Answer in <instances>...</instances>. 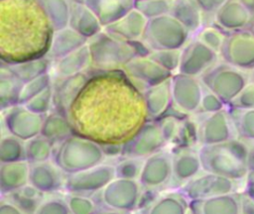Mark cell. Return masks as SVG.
Instances as JSON below:
<instances>
[{
    "mask_svg": "<svg viewBox=\"0 0 254 214\" xmlns=\"http://www.w3.org/2000/svg\"><path fill=\"white\" fill-rule=\"evenodd\" d=\"M67 118L73 134L102 147H122L149 120L143 92L122 69H89Z\"/></svg>",
    "mask_w": 254,
    "mask_h": 214,
    "instance_id": "obj_1",
    "label": "cell"
},
{
    "mask_svg": "<svg viewBox=\"0 0 254 214\" xmlns=\"http://www.w3.org/2000/svg\"><path fill=\"white\" fill-rule=\"evenodd\" d=\"M54 28L35 0L0 1V59L14 64L48 54Z\"/></svg>",
    "mask_w": 254,
    "mask_h": 214,
    "instance_id": "obj_2",
    "label": "cell"
},
{
    "mask_svg": "<svg viewBox=\"0 0 254 214\" xmlns=\"http://www.w3.org/2000/svg\"><path fill=\"white\" fill-rule=\"evenodd\" d=\"M249 152L250 147L239 138L219 144L200 146L198 149L203 171L236 181L247 178Z\"/></svg>",
    "mask_w": 254,
    "mask_h": 214,
    "instance_id": "obj_3",
    "label": "cell"
},
{
    "mask_svg": "<svg viewBox=\"0 0 254 214\" xmlns=\"http://www.w3.org/2000/svg\"><path fill=\"white\" fill-rule=\"evenodd\" d=\"M92 70L122 69L131 59L138 55H147L150 50L140 41H125L116 38L106 31L87 41Z\"/></svg>",
    "mask_w": 254,
    "mask_h": 214,
    "instance_id": "obj_4",
    "label": "cell"
},
{
    "mask_svg": "<svg viewBox=\"0 0 254 214\" xmlns=\"http://www.w3.org/2000/svg\"><path fill=\"white\" fill-rule=\"evenodd\" d=\"M106 154L101 145L85 137L72 134L55 148V162L65 174L75 173L105 161Z\"/></svg>",
    "mask_w": 254,
    "mask_h": 214,
    "instance_id": "obj_5",
    "label": "cell"
},
{
    "mask_svg": "<svg viewBox=\"0 0 254 214\" xmlns=\"http://www.w3.org/2000/svg\"><path fill=\"white\" fill-rule=\"evenodd\" d=\"M207 90L217 95L228 106L249 82L246 70L225 61H217L199 77Z\"/></svg>",
    "mask_w": 254,
    "mask_h": 214,
    "instance_id": "obj_6",
    "label": "cell"
},
{
    "mask_svg": "<svg viewBox=\"0 0 254 214\" xmlns=\"http://www.w3.org/2000/svg\"><path fill=\"white\" fill-rule=\"evenodd\" d=\"M188 30L172 15L167 14L147 22L142 42L151 51L181 50L190 39Z\"/></svg>",
    "mask_w": 254,
    "mask_h": 214,
    "instance_id": "obj_7",
    "label": "cell"
},
{
    "mask_svg": "<svg viewBox=\"0 0 254 214\" xmlns=\"http://www.w3.org/2000/svg\"><path fill=\"white\" fill-rule=\"evenodd\" d=\"M143 190L139 180L116 176L97 193L96 200L101 207L133 213L141 205Z\"/></svg>",
    "mask_w": 254,
    "mask_h": 214,
    "instance_id": "obj_8",
    "label": "cell"
},
{
    "mask_svg": "<svg viewBox=\"0 0 254 214\" xmlns=\"http://www.w3.org/2000/svg\"><path fill=\"white\" fill-rule=\"evenodd\" d=\"M115 177V163L104 161L90 168L66 174L64 190L67 193L92 196L99 193Z\"/></svg>",
    "mask_w": 254,
    "mask_h": 214,
    "instance_id": "obj_9",
    "label": "cell"
},
{
    "mask_svg": "<svg viewBox=\"0 0 254 214\" xmlns=\"http://www.w3.org/2000/svg\"><path fill=\"white\" fill-rule=\"evenodd\" d=\"M238 182L221 175L206 172L197 174L184 184L180 190L191 202L203 200L223 194L239 192Z\"/></svg>",
    "mask_w": 254,
    "mask_h": 214,
    "instance_id": "obj_10",
    "label": "cell"
},
{
    "mask_svg": "<svg viewBox=\"0 0 254 214\" xmlns=\"http://www.w3.org/2000/svg\"><path fill=\"white\" fill-rule=\"evenodd\" d=\"M221 59L242 70L254 69V35L249 29L228 33L219 53Z\"/></svg>",
    "mask_w": 254,
    "mask_h": 214,
    "instance_id": "obj_11",
    "label": "cell"
},
{
    "mask_svg": "<svg viewBox=\"0 0 254 214\" xmlns=\"http://www.w3.org/2000/svg\"><path fill=\"white\" fill-rule=\"evenodd\" d=\"M167 145L159 123L148 120L138 132L121 148L120 157L146 159Z\"/></svg>",
    "mask_w": 254,
    "mask_h": 214,
    "instance_id": "obj_12",
    "label": "cell"
},
{
    "mask_svg": "<svg viewBox=\"0 0 254 214\" xmlns=\"http://www.w3.org/2000/svg\"><path fill=\"white\" fill-rule=\"evenodd\" d=\"M173 105L186 115L199 109L204 87L198 77L176 72L171 77Z\"/></svg>",
    "mask_w": 254,
    "mask_h": 214,
    "instance_id": "obj_13",
    "label": "cell"
},
{
    "mask_svg": "<svg viewBox=\"0 0 254 214\" xmlns=\"http://www.w3.org/2000/svg\"><path fill=\"white\" fill-rule=\"evenodd\" d=\"M3 124L8 134L26 142L41 134L43 115L36 114L23 104H17L4 111Z\"/></svg>",
    "mask_w": 254,
    "mask_h": 214,
    "instance_id": "obj_14",
    "label": "cell"
},
{
    "mask_svg": "<svg viewBox=\"0 0 254 214\" xmlns=\"http://www.w3.org/2000/svg\"><path fill=\"white\" fill-rule=\"evenodd\" d=\"M219 54L197 39H190L182 48L179 73L200 77L218 61Z\"/></svg>",
    "mask_w": 254,
    "mask_h": 214,
    "instance_id": "obj_15",
    "label": "cell"
},
{
    "mask_svg": "<svg viewBox=\"0 0 254 214\" xmlns=\"http://www.w3.org/2000/svg\"><path fill=\"white\" fill-rule=\"evenodd\" d=\"M173 155L161 150L144 160L139 182L144 190H157L171 183Z\"/></svg>",
    "mask_w": 254,
    "mask_h": 214,
    "instance_id": "obj_16",
    "label": "cell"
},
{
    "mask_svg": "<svg viewBox=\"0 0 254 214\" xmlns=\"http://www.w3.org/2000/svg\"><path fill=\"white\" fill-rule=\"evenodd\" d=\"M122 70L142 92L149 87L170 79L173 75L154 61L148 54L134 57Z\"/></svg>",
    "mask_w": 254,
    "mask_h": 214,
    "instance_id": "obj_17",
    "label": "cell"
},
{
    "mask_svg": "<svg viewBox=\"0 0 254 214\" xmlns=\"http://www.w3.org/2000/svg\"><path fill=\"white\" fill-rule=\"evenodd\" d=\"M197 138L200 146L219 144L236 138L228 110L225 108L204 115L203 119L197 124Z\"/></svg>",
    "mask_w": 254,
    "mask_h": 214,
    "instance_id": "obj_18",
    "label": "cell"
},
{
    "mask_svg": "<svg viewBox=\"0 0 254 214\" xmlns=\"http://www.w3.org/2000/svg\"><path fill=\"white\" fill-rule=\"evenodd\" d=\"M173 155L171 185L180 189L202 170L198 150L192 147L178 148Z\"/></svg>",
    "mask_w": 254,
    "mask_h": 214,
    "instance_id": "obj_19",
    "label": "cell"
},
{
    "mask_svg": "<svg viewBox=\"0 0 254 214\" xmlns=\"http://www.w3.org/2000/svg\"><path fill=\"white\" fill-rule=\"evenodd\" d=\"M65 173L54 160L31 164L29 184L43 194H52L64 189Z\"/></svg>",
    "mask_w": 254,
    "mask_h": 214,
    "instance_id": "obj_20",
    "label": "cell"
},
{
    "mask_svg": "<svg viewBox=\"0 0 254 214\" xmlns=\"http://www.w3.org/2000/svg\"><path fill=\"white\" fill-rule=\"evenodd\" d=\"M88 76L89 69L69 77L53 78L54 110L67 117L72 102L82 89Z\"/></svg>",
    "mask_w": 254,
    "mask_h": 214,
    "instance_id": "obj_21",
    "label": "cell"
},
{
    "mask_svg": "<svg viewBox=\"0 0 254 214\" xmlns=\"http://www.w3.org/2000/svg\"><path fill=\"white\" fill-rule=\"evenodd\" d=\"M214 24L224 32L249 29L253 16L240 0H228L213 16Z\"/></svg>",
    "mask_w": 254,
    "mask_h": 214,
    "instance_id": "obj_22",
    "label": "cell"
},
{
    "mask_svg": "<svg viewBox=\"0 0 254 214\" xmlns=\"http://www.w3.org/2000/svg\"><path fill=\"white\" fill-rule=\"evenodd\" d=\"M139 214H190V201L180 189H176L154 198Z\"/></svg>",
    "mask_w": 254,
    "mask_h": 214,
    "instance_id": "obj_23",
    "label": "cell"
},
{
    "mask_svg": "<svg viewBox=\"0 0 254 214\" xmlns=\"http://www.w3.org/2000/svg\"><path fill=\"white\" fill-rule=\"evenodd\" d=\"M190 214H241V192L191 201Z\"/></svg>",
    "mask_w": 254,
    "mask_h": 214,
    "instance_id": "obj_24",
    "label": "cell"
},
{
    "mask_svg": "<svg viewBox=\"0 0 254 214\" xmlns=\"http://www.w3.org/2000/svg\"><path fill=\"white\" fill-rule=\"evenodd\" d=\"M148 19L137 9H132L125 16L105 27L103 30L110 35L125 41H140L144 35Z\"/></svg>",
    "mask_w": 254,
    "mask_h": 214,
    "instance_id": "obj_25",
    "label": "cell"
},
{
    "mask_svg": "<svg viewBox=\"0 0 254 214\" xmlns=\"http://www.w3.org/2000/svg\"><path fill=\"white\" fill-rule=\"evenodd\" d=\"M67 26L87 41L103 31V26L95 14L83 2L78 1H71Z\"/></svg>",
    "mask_w": 254,
    "mask_h": 214,
    "instance_id": "obj_26",
    "label": "cell"
},
{
    "mask_svg": "<svg viewBox=\"0 0 254 214\" xmlns=\"http://www.w3.org/2000/svg\"><path fill=\"white\" fill-rule=\"evenodd\" d=\"M31 164L27 160L0 164V190L2 196L10 195L29 184Z\"/></svg>",
    "mask_w": 254,
    "mask_h": 214,
    "instance_id": "obj_27",
    "label": "cell"
},
{
    "mask_svg": "<svg viewBox=\"0 0 254 214\" xmlns=\"http://www.w3.org/2000/svg\"><path fill=\"white\" fill-rule=\"evenodd\" d=\"M98 18L103 29L135 8L136 0H83Z\"/></svg>",
    "mask_w": 254,
    "mask_h": 214,
    "instance_id": "obj_28",
    "label": "cell"
},
{
    "mask_svg": "<svg viewBox=\"0 0 254 214\" xmlns=\"http://www.w3.org/2000/svg\"><path fill=\"white\" fill-rule=\"evenodd\" d=\"M144 101L149 120H157L162 117L172 106L171 78L143 91Z\"/></svg>",
    "mask_w": 254,
    "mask_h": 214,
    "instance_id": "obj_29",
    "label": "cell"
},
{
    "mask_svg": "<svg viewBox=\"0 0 254 214\" xmlns=\"http://www.w3.org/2000/svg\"><path fill=\"white\" fill-rule=\"evenodd\" d=\"M90 68V54L87 44L78 50L64 55V57L53 61V78H64Z\"/></svg>",
    "mask_w": 254,
    "mask_h": 214,
    "instance_id": "obj_30",
    "label": "cell"
},
{
    "mask_svg": "<svg viewBox=\"0 0 254 214\" xmlns=\"http://www.w3.org/2000/svg\"><path fill=\"white\" fill-rule=\"evenodd\" d=\"M87 44V40L66 26L54 32L48 56L53 60L60 59L64 55L78 50Z\"/></svg>",
    "mask_w": 254,
    "mask_h": 214,
    "instance_id": "obj_31",
    "label": "cell"
},
{
    "mask_svg": "<svg viewBox=\"0 0 254 214\" xmlns=\"http://www.w3.org/2000/svg\"><path fill=\"white\" fill-rule=\"evenodd\" d=\"M170 15L180 22L190 35L202 27V12L194 0H172Z\"/></svg>",
    "mask_w": 254,
    "mask_h": 214,
    "instance_id": "obj_32",
    "label": "cell"
},
{
    "mask_svg": "<svg viewBox=\"0 0 254 214\" xmlns=\"http://www.w3.org/2000/svg\"><path fill=\"white\" fill-rule=\"evenodd\" d=\"M72 134L73 131L70 122L65 115L53 110L44 117L40 135L51 141L55 146Z\"/></svg>",
    "mask_w": 254,
    "mask_h": 214,
    "instance_id": "obj_33",
    "label": "cell"
},
{
    "mask_svg": "<svg viewBox=\"0 0 254 214\" xmlns=\"http://www.w3.org/2000/svg\"><path fill=\"white\" fill-rule=\"evenodd\" d=\"M24 83L9 69L1 63L0 68V108L4 111L19 104L20 94Z\"/></svg>",
    "mask_w": 254,
    "mask_h": 214,
    "instance_id": "obj_34",
    "label": "cell"
},
{
    "mask_svg": "<svg viewBox=\"0 0 254 214\" xmlns=\"http://www.w3.org/2000/svg\"><path fill=\"white\" fill-rule=\"evenodd\" d=\"M6 65L23 83H26L41 75L51 72V69L53 68V60L48 55H45Z\"/></svg>",
    "mask_w": 254,
    "mask_h": 214,
    "instance_id": "obj_35",
    "label": "cell"
},
{
    "mask_svg": "<svg viewBox=\"0 0 254 214\" xmlns=\"http://www.w3.org/2000/svg\"><path fill=\"white\" fill-rule=\"evenodd\" d=\"M41 7L54 30L64 28L68 25L70 6L72 0H35Z\"/></svg>",
    "mask_w": 254,
    "mask_h": 214,
    "instance_id": "obj_36",
    "label": "cell"
},
{
    "mask_svg": "<svg viewBox=\"0 0 254 214\" xmlns=\"http://www.w3.org/2000/svg\"><path fill=\"white\" fill-rule=\"evenodd\" d=\"M56 146L43 137L38 135L25 142V158L30 164L40 163L53 160Z\"/></svg>",
    "mask_w": 254,
    "mask_h": 214,
    "instance_id": "obj_37",
    "label": "cell"
},
{
    "mask_svg": "<svg viewBox=\"0 0 254 214\" xmlns=\"http://www.w3.org/2000/svg\"><path fill=\"white\" fill-rule=\"evenodd\" d=\"M235 135L245 142H254V109L227 107Z\"/></svg>",
    "mask_w": 254,
    "mask_h": 214,
    "instance_id": "obj_38",
    "label": "cell"
},
{
    "mask_svg": "<svg viewBox=\"0 0 254 214\" xmlns=\"http://www.w3.org/2000/svg\"><path fill=\"white\" fill-rule=\"evenodd\" d=\"M20 160H26L25 142L8 133L3 135L0 141V162L5 163Z\"/></svg>",
    "mask_w": 254,
    "mask_h": 214,
    "instance_id": "obj_39",
    "label": "cell"
},
{
    "mask_svg": "<svg viewBox=\"0 0 254 214\" xmlns=\"http://www.w3.org/2000/svg\"><path fill=\"white\" fill-rule=\"evenodd\" d=\"M227 33L215 24L201 27L195 34V39L219 54Z\"/></svg>",
    "mask_w": 254,
    "mask_h": 214,
    "instance_id": "obj_40",
    "label": "cell"
},
{
    "mask_svg": "<svg viewBox=\"0 0 254 214\" xmlns=\"http://www.w3.org/2000/svg\"><path fill=\"white\" fill-rule=\"evenodd\" d=\"M64 197L71 214H94L100 208L99 203L92 196L67 193Z\"/></svg>",
    "mask_w": 254,
    "mask_h": 214,
    "instance_id": "obj_41",
    "label": "cell"
},
{
    "mask_svg": "<svg viewBox=\"0 0 254 214\" xmlns=\"http://www.w3.org/2000/svg\"><path fill=\"white\" fill-rule=\"evenodd\" d=\"M172 0H137L135 9H137L148 20L170 14Z\"/></svg>",
    "mask_w": 254,
    "mask_h": 214,
    "instance_id": "obj_42",
    "label": "cell"
},
{
    "mask_svg": "<svg viewBox=\"0 0 254 214\" xmlns=\"http://www.w3.org/2000/svg\"><path fill=\"white\" fill-rule=\"evenodd\" d=\"M181 50H156L149 53V56L164 69L172 74L178 72L181 62Z\"/></svg>",
    "mask_w": 254,
    "mask_h": 214,
    "instance_id": "obj_43",
    "label": "cell"
},
{
    "mask_svg": "<svg viewBox=\"0 0 254 214\" xmlns=\"http://www.w3.org/2000/svg\"><path fill=\"white\" fill-rule=\"evenodd\" d=\"M53 85V76L51 72L41 75L31 81L24 83L22 87V91L20 94L19 104H26L36 95L43 92L45 89Z\"/></svg>",
    "mask_w": 254,
    "mask_h": 214,
    "instance_id": "obj_44",
    "label": "cell"
},
{
    "mask_svg": "<svg viewBox=\"0 0 254 214\" xmlns=\"http://www.w3.org/2000/svg\"><path fill=\"white\" fill-rule=\"evenodd\" d=\"M32 112L46 116L54 109V89L53 85L36 95L26 104H24Z\"/></svg>",
    "mask_w": 254,
    "mask_h": 214,
    "instance_id": "obj_45",
    "label": "cell"
},
{
    "mask_svg": "<svg viewBox=\"0 0 254 214\" xmlns=\"http://www.w3.org/2000/svg\"><path fill=\"white\" fill-rule=\"evenodd\" d=\"M144 160L145 159L120 157V160L115 163L116 176L138 180Z\"/></svg>",
    "mask_w": 254,
    "mask_h": 214,
    "instance_id": "obj_46",
    "label": "cell"
},
{
    "mask_svg": "<svg viewBox=\"0 0 254 214\" xmlns=\"http://www.w3.org/2000/svg\"><path fill=\"white\" fill-rule=\"evenodd\" d=\"M33 214H71L65 197L50 196L43 198Z\"/></svg>",
    "mask_w": 254,
    "mask_h": 214,
    "instance_id": "obj_47",
    "label": "cell"
},
{
    "mask_svg": "<svg viewBox=\"0 0 254 214\" xmlns=\"http://www.w3.org/2000/svg\"><path fill=\"white\" fill-rule=\"evenodd\" d=\"M227 106L226 104L213 92L207 90L204 88L202 98L200 101L199 109L197 112L206 115V114H212L218 111H221L225 109Z\"/></svg>",
    "mask_w": 254,
    "mask_h": 214,
    "instance_id": "obj_48",
    "label": "cell"
},
{
    "mask_svg": "<svg viewBox=\"0 0 254 214\" xmlns=\"http://www.w3.org/2000/svg\"><path fill=\"white\" fill-rule=\"evenodd\" d=\"M227 107L235 109H254V81H249Z\"/></svg>",
    "mask_w": 254,
    "mask_h": 214,
    "instance_id": "obj_49",
    "label": "cell"
},
{
    "mask_svg": "<svg viewBox=\"0 0 254 214\" xmlns=\"http://www.w3.org/2000/svg\"><path fill=\"white\" fill-rule=\"evenodd\" d=\"M228 0H194L202 14L213 15L227 2Z\"/></svg>",
    "mask_w": 254,
    "mask_h": 214,
    "instance_id": "obj_50",
    "label": "cell"
},
{
    "mask_svg": "<svg viewBox=\"0 0 254 214\" xmlns=\"http://www.w3.org/2000/svg\"><path fill=\"white\" fill-rule=\"evenodd\" d=\"M8 197V196H7ZM0 214H29L25 209L13 201L10 197L2 199L0 203Z\"/></svg>",
    "mask_w": 254,
    "mask_h": 214,
    "instance_id": "obj_51",
    "label": "cell"
},
{
    "mask_svg": "<svg viewBox=\"0 0 254 214\" xmlns=\"http://www.w3.org/2000/svg\"><path fill=\"white\" fill-rule=\"evenodd\" d=\"M241 214H254V200L245 192H241Z\"/></svg>",
    "mask_w": 254,
    "mask_h": 214,
    "instance_id": "obj_52",
    "label": "cell"
},
{
    "mask_svg": "<svg viewBox=\"0 0 254 214\" xmlns=\"http://www.w3.org/2000/svg\"><path fill=\"white\" fill-rule=\"evenodd\" d=\"M245 183L244 192L254 200V171H249Z\"/></svg>",
    "mask_w": 254,
    "mask_h": 214,
    "instance_id": "obj_53",
    "label": "cell"
},
{
    "mask_svg": "<svg viewBox=\"0 0 254 214\" xmlns=\"http://www.w3.org/2000/svg\"><path fill=\"white\" fill-rule=\"evenodd\" d=\"M94 214H133V213L119 211V210L110 209V208H106V207H101L100 206V208Z\"/></svg>",
    "mask_w": 254,
    "mask_h": 214,
    "instance_id": "obj_54",
    "label": "cell"
},
{
    "mask_svg": "<svg viewBox=\"0 0 254 214\" xmlns=\"http://www.w3.org/2000/svg\"><path fill=\"white\" fill-rule=\"evenodd\" d=\"M248 162H249V171H254V145L250 147Z\"/></svg>",
    "mask_w": 254,
    "mask_h": 214,
    "instance_id": "obj_55",
    "label": "cell"
},
{
    "mask_svg": "<svg viewBox=\"0 0 254 214\" xmlns=\"http://www.w3.org/2000/svg\"><path fill=\"white\" fill-rule=\"evenodd\" d=\"M249 30L252 32V34L254 35V18H253V20H252V23H251V25H250V27H249Z\"/></svg>",
    "mask_w": 254,
    "mask_h": 214,
    "instance_id": "obj_56",
    "label": "cell"
},
{
    "mask_svg": "<svg viewBox=\"0 0 254 214\" xmlns=\"http://www.w3.org/2000/svg\"><path fill=\"white\" fill-rule=\"evenodd\" d=\"M72 1H78V2H82L83 0H72Z\"/></svg>",
    "mask_w": 254,
    "mask_h": 214,
    "instance_id": "obj_57",
    "label": "cell"
},
{
    "mask_svg": "<svg viewBox=\"0 0 254 214\" xmlns=\"http://www.w3.org/2000/svg\"><path fill=\"white\" fill-rule=\"evenodd\" d=\"M136 1H137V0H136Z\"/></svg>",
    "mask_w": 254,
    "mask_h": 214,
    "instance_id": "obj_58",
    "label": "cell"
}]
</instances>
